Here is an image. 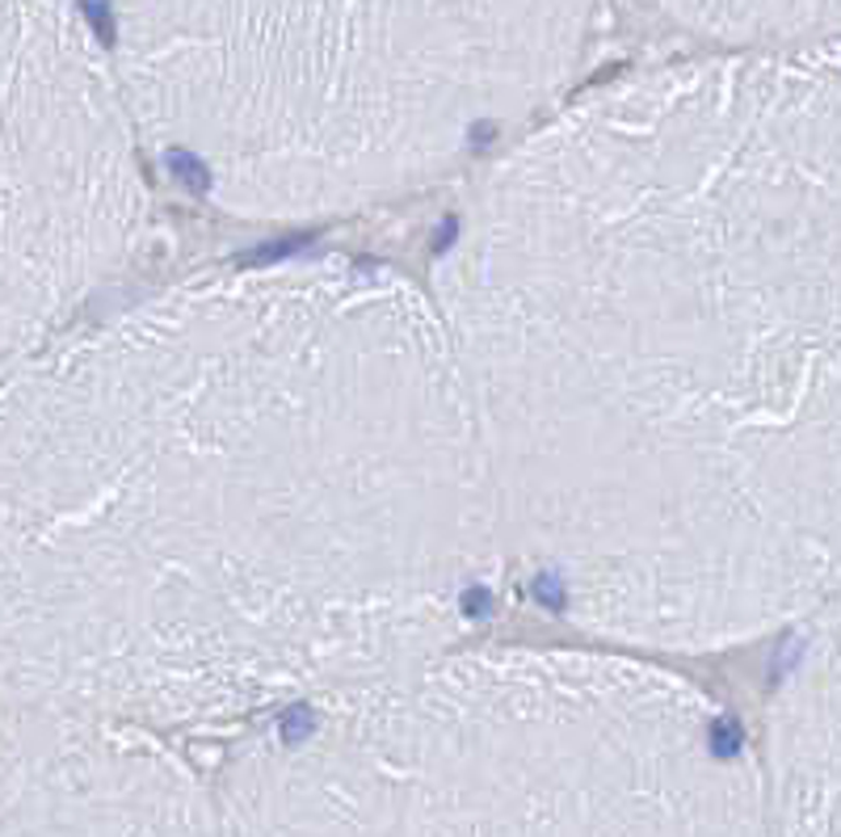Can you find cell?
<instances>
[{
    "instance_id": "1",
    "label": "cell",
    "mask_w": 841,
    "mask_h": 837,
    "mask_svg": "<svg viewBox=\"0 0 841 837\" xmlns=\"http://www.w3.org/2000/svg\"><path fill=\"white\" fill-rule=\"evenodd\" d=\"M434 303L568 623L716 653L841 594V38L580 93L480 177Z\"/></svg>"
},
{
    "instance_id": "2",
    "label": "cell",
    "mask_w": 841,
    "mask_h": 837,
    "mask_svg": "<svg viewBox=\"0 0 841 837\" xmlns=\"http://www.w3.org/2000/svg\"><path fill=\"white\" fill-rule=\"evenodd\" d=\"M4 712L287 716L455 648L505 555L446 320L358 261L215 270L4 387Z\"/></svg>"
},
{
    "instance_id": "3",
    "label": "cell",
    "mask_w": 841,
    "mask_h": 837,
    "mask_svg": "<svg viewBox=\"0 0 841 837\" xmlns=\"http://www.w3.org/2000/svg\"><path fill=\"white\" fill-rule=\"evenodd\" d=\"M140 135L240 219L408 194L539 118L598 0H97Z\"/></svg>"
},
{
    "instance_id": "4",
    "label": "cell",
    "mask_w": 841,
    "mask_h": 837,
    "mask_svg": "<svg viewBox=\"0 0 841 837\" xmlns=\"http://www.w3.org/2000/svg\"><path fill=\"white\" fill-rule=\"evenodd\" d=\"M135 131L81 0H4V367L59 337L135 253Z\"/></svg>"
},
{
    "instance_id": "5",
    "label": "cell",
    "mask_w": 841,
    "mask_h": 837,
    "mask_svg": "<svg viewBox=\"0 0 841 837\" xmlns=\"http://www.w3.org/2000/svg\"><path fill=\"white\" fill-rule=\"evenodd\" d=\"M800 627L770 712V821L779 837H841V594Z\"/></svg>"
},
{
    "instance_id": "6",
    "label": "cell",
    "mask_w": 841,
    "mask_h": 837,
    "mask_svg": "<svg viewBox=\"0 0 841 837\" xmlns=\"http://www.w3.org/2000/svg\"><path fill=\"white\" fill-rule=\"evenodd\" d=\"M724 47L841 38V0H648Z\"/></svg>"
}]
</instances>
